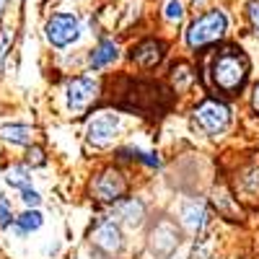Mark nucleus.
I'll return each instance as SVG.
<instances>
[{"mask_svg":"<svg viewBox=\"0 0 259 259\" xmlns=\"http://www.w3.org/2000/svg\"><path fill=\"white\" fill-rule=\"evenodd\" d=\"M0 138L13 143V145H31L34 130L26 127V124H3L0 127Z\"/></svg>","mask_w":259,"mask_h":259,"instance_id":"13","label":"nucleus"},{"mask_svg":"<svg viewBox=\"0 0 259 259\" xmlns=\"http://www.w3.org/2000/svg\"><path fill=\"white\" fill-rule=\"evenodd\" d=\"M6 182L16 189H26L31 177H29V166H21V163H13L6 168Z\"/></svg>","mask_w":259,"mask_h":259,"instance_id":"15","label":"nucleus"},{"mask_svg":"<svg viewBox=\"0 0 259 259\" xmlns=\"http://www.w3.org/2000/svg\"><path fill=\"white\" fill-rule=\"evenodd\" d=\"M246 75H249V60L239 47H226L212 57L210 78H212V85L218 91L236 96L244 89Z\"/></svg>","mask_w":259,"mask_h":259,"instance_id":"1","label":"nucleus"},{"mask_svg":"<svg viewBox=\"0 0 259 259\" xmlns=\"http://www.w3.org/2000/svg\"><path fill=\"white\" fill-rule=\"evenodd\" d=\"M179 246V231L171 221H161L153 233H150V249H153L158 256H168Z\"/></svg>","mask_w":259,"mask_h":259,"instance_id":"9","label":"nucleus"},{"mask_svg":"<svg viewBox=\"0 0 259 259\" xmlns=\"http://www.w3.org/2000/svg\"><path fill=\"white\" fill-rule=\"evenodd\" d=\"M39 226H41V212H36V210H29V212L21 215V218H16V228H18L21 233L36 231Z\"/></svg>","mask_w":259,"mask_h":259,"instance_id":"16","label":"nucleus"},{"mask_svg":"<svg viewBox=\"0 0 259 259\" xmlns=\"http://www.w3.org/2000/svg\"><path fill=\"white\" fill-rule=\"evenodd\" d=\"M21 200H24L29 207H36V205L41 202V197H39L34 189H29V187H26V189H21Z\"/></svg>","mask_w":259,"mask_h":259,"instance_id":"22","label":"nucleus"},{"mask_svg":"<svg viewBox=\"0 0 259 259\" xmlns=\"http://www.w3.org/2000/svg\"><path fill=\"white\" fill-rule=\"evenodd\" d=\"M241 187L249 189L251 194H259V168H251L246 177H241Z\"/></svg>","mask_w":259,"mask_h":259,"instance_id":"19","label":"nucleus"},{"mask_svg":"<svg viewBox=\"0 0 259 259\" xmlns=\"http://www.w3.org/2000/svg\"><path fill=\"white\" fill-rule=\"evenodd\" d=\"M119 106L158 117L161 112L168 109V96L163 94V89H161V85H156V83H135L133 89L127 91V99L119 101Z\"/></svg>","mask_w":259,"mask_h":259,"instance_id":"2","label":"nucleus"},{"mask_svg":"<svg viewBox=\"0 0 259 259\" xmlns=\"http://www.w3.org/2000/svg\"><path fill=\"white\" fill-rule=\"evenodd\" d=\"M8 47H11V39H8V34L3 31V34H0V62H3V57H6Z\"/></svg>","mask_w":259,"mask_h":259,"instance_id":"24","label":"nucleus"},{"mask_svg":"<svg viewBox=\"0 0 259 259\" xmlns=\"http://www.w3.org/2000/svg\"><path fill=\"white\" fill-rule=\"evenodd\" d=\"M99 94V83L91 78H70L65 85V99L73 112H85Z\"/></svg>","mask_w":259,"mask_h":259,"instance_id":"6","label":"nucleus"},{"mask_svg":"<svg viewBox=\"0 0 259 259\" xmlns=\"http://www.w3.org/2000/svg\"><path fill=\"white\" fill-rule=\"evenodd\" d=\"M194 119H197V124L205 130V133L218 135L231 124V112H228L226 104L215 101V99H207L194 109Z\"/></svg>","mask_w":259,"mask_h":259,"instance_id":"4","label":"nucleus"},{"mask_svg":"<svg viewBox=\"0 0 259 259\" xmlns=\"http://www.w3.org/2000/svg\"><path fill=\"white\" fill-rule=\"evenodd\" d=\"M6 3H8V0H0V13H3V11H6Z\"/></svg>","mask_w":259,"mask_h":259,"instance_id":"26","label":"nucleus"},{"mask_svg":"<svg viewBox=\"0 0 259 259\" xmlns=\"http://www.w3.org/2000/svg\"><path fill=\"white\" fill-rule=\"evenodd\" d=\"M124 192H127V182L117 168H106L94 184V194L99 202H117L124 197Z\"/></svg>","mask_w":259,"mask_h":259,"instance_id":"7","label":"nucleus"},{"mask_svg":"<svg viewBox=\"0 0 259 259\" xmlns=\"http://www.w3.org/2000/svg\"><path fill=\"white\" fill-rule=\"evenodd\" d=\"M182 16H184V11H182L179 0H168L166 3V18L168 21H182Z\"/></svg>","mask_w":259,"mask_h":259,"instance_id":"21","label":"nucleus"},{"mask_svg":"<svg viewBox=\"0 0 259 259\" xmlns=\"http://www.w3.org/2000/svg\"><path fill=\"white\" fill-rule=\"evenodd\" d=\"M80 36V21L73 13H55L47 21V39L55 47H68Z\"/></svg>","mask_w":259,"mask_h":259,"instance_id":"5","label":"nucleus"},{"mask_svg":"<svg viewBox=\"0 0 259 259\" xmlns=\"http://www.w3.org/2000/svg\"><path fill=\"white\" fill-rule=\"evenodd\" d=\"M251 106H254V112L259 114V83L254 85V91H251Z\"/></svg>","mask_w":259,"mask_h":259,"instance_id":"25","label":"nucleus"},{"mask_svg":"<svg viewBox=\"0 0 259 259\" xmlns=\"http://www.w3.org/2000/svg\"><path fill=\"white\" fill-rule=\"evenodd\" d=\"M119 218H122L130 228H138V226L143 223V218H145V207H143V202H140V200H130V202H124L122 210H119Z\"/></svg>","mask_w":259,"mask_h":259,"instance_id":"14","label":"nucleus"},{"mask_svg":"<svg viewBox=\"0 0 259 259\" xmlns=\"http://www.w3.org/2000/svg\"><path fill=\"white\" fill-rule=\"evenodd\" d=\"M246 16H249V24H251L254 34L259 36V0H251L246 6Z\"/></svg>","mask_w":259,"mask_h":259,"instance_id":"20","label":"nucleus"},{"mask_svg":"<svg viewBox=\"0 0 259 259\" xmlns=\"http://www.w3.org/2000/svg\"><path fill=\"white\" fill-rule=\"evenodd\" d=\"M11 221H16V218H13V207H11V200H8V197H0V228L11 226Z\"/></svg>","mask_w":259,"mask_h":259,"instance_id":"18","label":"nucleus"},{"mask_svg":"<svg viewBox=\"0 0 259 259\" xmlns=\"http://www.w3.org/2000/svg\"><path fill=\"white\" fill-rule=\"evenodd\" d=\"M228 29V21L221 11H210L200 18L192 21V26L187 29V45L192 50H200V47H207V45H215L218 39H223Z\"/></svg>","mask_w":259,"mask_h":259,"instance_id":"3","label":"nucleus"},{"mask_svg":"<svg viewBox=\"0 0 259 259\" xmlns=\"http://www.w3.org/2000/svg\"><path fill=\"white\" fill-rule=\"evenodd\" d=\"M26 163H29V166H41V163H45V153H41L39 148H29V153H26Z\"/></svg>","mask_w":259,"mask_h":259,"instance_id":"23","label":"nucleus"},{"mask_svg":"<svg viewBox=\"0 0 259 259\" xmlns=\"http://www.w3.org/2000/svg\"><path fill=\"white\" fill-rule=\"evenodd\" d=\"M117 57H119L117 45H114V41H109V39H104V41H99V47L91 52L89 62H91V68H94V70H101V68H106L109 62H114Z\"/></svg>","mask_w":259,"mask_h":259,"instance_id":"12","label":"nucleus"},{"mask_svg":"<svg viewBox=\"0 0 259 259\" xmlns=\"http://www.w3.org/2000/svg\"><path fill=\"white\" fill-rule=\"evenodd\" d=\"M94 244L106 254H117L122 249V233L114 223H104L94 231Z\"/></svg>","mask_w":259,"mask_h":259,"instance_id":"11","label":"nucleus"},{"mask_svg":"<svg viewBox=\"0 0 259 259\" xmlns=\"http://www.w3.org/2000/svg\"><path fill=\"white\" fill-rule=\"evenodd\" d=\"M133 62H138L140 68H156V65L163 60V45L156 39H145L138 47H133Z\"/></svg>","mask_w":259,"mask_h":259,"instance_id":"10","label":"nucleus"},{"mask_svg":"<svg viewBox=\"0 0 259 259\" xmlns=\"http://www.w3.org/2000/svg\"><path fill=\"white\" fill-rule=\"evenodd\" d=\"M117 127H119V117L112 112H99L91 122H89V143L104 148L109 145L112 138L117 135Z\"/></svg>","mask_w":259,"mask_h":259,"instance_id":"8","label":"nucleus"},{"mask_svg":"<svg viewBox=\"0 0 259 259\" xmlns=\"http://www.w3.org/2000/svg\"><path fill=\"white\" fill-rule=\"evenodd\" d=\"M202 215H205V210H202L200 205H189V207L184 210V223H187V228H189V231H197V228L202 226Z\"/></svg>","mask_w":259,"mask_h":259,"instance_id":"17","label":"nucleus"}]
</instances>
